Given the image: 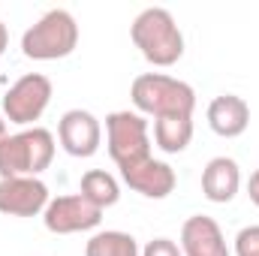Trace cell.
<instances>
[{
	"label": "cell",
	"instance_id": "cell-1",
	"mask_svg": "<svg viewBox=\"0 0 259 256\" xmlns=\"http://www.w3.org/2000/svg\"><path fill=\"white\" fill-rule=\"evenodd\" d=\"M133 46L142 52V58L154 66H172L184 55V33L175 21V15L163 6L142 9L130 24Z\"/></svg>",
	"mask_w": 259,
	"mask_h": 256
},
{
	"label": "cell",
	"instance_id": "cell-2",
	"mask_svg": "<svg viewBox=\"0 0 259 256\" xmlns=\"http://www.w3.org/2000/svg\"><path fill=\"white\" fill-rule=\"evenodd\" d=\"M130 100L142 115H151L154 121L160 118H193L196 109V91L166 72H142L133 88Z\"/></svg>",
	"mask_w": 259,
	"mask_h": 256
},
{
	"label": "cell",
	"instance_id": "cell-3",
	"mask_svg": "<svg viewBox=\"0 0 259 256\" xmlns=\"http://www.w3.org/2000/svg\"><path fill=\"white\" fill-rule=\"evenodd\" d=\"M55 160V136L46 127H24L0 142V178H39Z\"/></svg>",
	"mask_w": 259,
	"mask_h": 256
},
{
	"label": "cell",
	"instance_id": "cell-4",
	"mask_svg": "<svg viewBox=\"0 0 259 256\" xmlns=\"http://www.w3.org/2000/svg\"><path fill=\"white\" fill-rule=\"evenodd\" d=\"M75 46H78V24L66 9H49L21 36V52L30 61H61L75 52Z\"/></svg>",
	"mask_w": 259,
	"mask_h": 256
},
{
	"label": "cell",
	"instance_id": "cell-5",
	"mask_svg": "<svg viewBox=\"0 0 259 256\" xmlns=\"http://www.w3.org/2000/svg\"><path fill=\"white\" fill-rule=\"evenodd\" d=\"M106 145L109 157L118 169L136 166L151 157V133L148 121L139 112H112L106 118Z\"/></svg>",
	"mask_w": 259,
	"mask_h": 256
},
{
	"label": "cell",
	"instance_id": "cell-6",
	"mask_svg": "<svg viewBox=\"0 0 259 256\" xmlns=\"http://www.w3.org/2000/svg\"><path fill=\"white\" fill-rule=\"evenodd\" d=\"M52 103V81L42 72L21 75L3 97V118L15 127H30Z\"/></svg>",
	"mask_w": 259,
	"mask_h": 256
},
{
	"label": "cell",
	"instance_id": "cell-7",
	"mask_svg": "<svg viewBox=\"0 0 259 256\" xmlns=\"http://www.w3.org/2000/svg\"><path fill=\"white\" fill-rule=\"evenodd\" d=\"M103 220V211L97 205H91L81 193L72 196H58L46 205L42 211V223L49 232L55 235H75V232H91L97 229Z\"/></svg>",
	"mask_w": 259,
	"mask_h": 256
},
{
	"label": "cell",
	"instance_id": "cell-8",
	"mask_svg": "<svg viewBox=\"0 0 259 256\" xmlns=\"http://www.w3.org/2000/svg\"><path fill=\"white\" fill-rule=\"evenodd\" d=\"M49 202V187L39 178H0V214L6 217H36Z\"/></svg>",
	"mask_w": 259,
	"mask_h": 256
},
{
	"label": "cell",
	"instance_id": "cell-9",
	"mask_svg": "<svg viewBox=\"0 0 259 256\" xmlns=\"http://www.w3.org/2000/svg\"><path fill=\"white\" fill-rule=\"evenodd\" d=\"M58 139L64 145V151L69 157H94L100 151V142H103V127L100 121L84 112V109H69L61 115L58 121Z\"/></svg>",
	"mask_w": 259,
	"mask_h": 256
},
{
	"label": "cell",
	"instance_id": "cell-10",
	"mask_svg": "<svg viewBox=\"0 0 259 256\" xmlns=\"http://www.w3.org/2000/svg\"><path fill=\"white\" fill-rule=\"evenodd\" d=\"M121 178H124V184L130 190H136L145 199H166L169 193L175 190V184H178L175 169L169 163H163V160H154V157L121 169Z\"/></svg>",
	"mask_w": 259,
	"mask_h": 256
},
{
	"label": "cell",
	"instance_id": "cell-11",
	"mask_svg": "<svg viewBox=\"0 0 259 256\" xmlns=\"http://www.w3.org/2000/svg\"><path fill=\"white\" fill-rule=\"evenodd\" d=\"M181 253L184 256H229L223 229L217 226L214 217L193 214L181 226Z\"/></svg>",
	"mask_w": 259,
	"mask_h": 256
},
{
	"label": "cell",
	"instance_id": "cell-12",
	"mask_svg": "<svg viewBox=\"0 0 259 256\" xmlns=\"http://www.w3.org/2000/svg\"><path fill=\"white\" fill-rule=\"evenodd\" d=\"M241 190V169L232 157H214L202 169V196L214 205L232 202Z\"/></svg>",
	"mask_w": 259,
	"mask_h": 256
},
{
	"label": "cell",
	"instance_id": "cell-13",
	"mask_svg": "<svg viewBox=\"0 0 259 256\" xmlns=\"http://www.w3.org/2000/svg\"><path fill=\"white\" fill-rule=\"evenodd\" d=\"M208 127L223 139H238L250 127V106L235 94H220L208 103Z\"/></svg>",
	"mask_w": 259,
	"mask_h": 256
},
{
	"label": "cell",
	"instance_id": "cell-14",
	"mask_svg": "<svg viewBox=\"0 0 259 256\" xmlns=\"http://www.w3.org/2000/svg\"><path fill=\"white\" fill-rule=\"evenodd\" d=\"M78 193H81L91 205H97L100 211L118 205V199H121V187H118L115 175H109V172H103V169L84 172V175H81V184H78Z\"/></svg>",
	"mask_w": 259,
	"mask_h": 256
},
{
	"label": "cell",
	"instance_id": "cell-15",
	"mask_svg": "<svg viewBox=\"0 0 259 256\" xmlns=\"http://www.w3.org/2000/svg\"><path fill=\"white\" fill-rule=\"evenodd\" d=\"M154 142L166 154H181L193 142V118H160L154 121Z\"/></svg>",
	"mask_w": 259,
	"mask_h": 256
},
{
	"label": "cell",
	"instance_id": "cell-16",
	"mask_svg": "<svg viewBox=\"0 0 259 256\" xmlns=\"http://www.w3.org/2000/svg\"><path fill=\"white\" fill-rule=\"evenodd\" d=\"M84 256H142V247L130 232L106 229L91 235V241L84 244Z\"/></svg>",
	"mask_w": 259,
	"mask_h": 256
},
{
	"label": "cell",
	"instance_id": "cell-17",
	"mask_svg": "<svg viewBox=\"0 0 259 256\" xmlns=\"http://www.w3.org/2000/svg\"><path fill=\"white\" fill-rule=\"evenodd\" d=\"M235 256H259V226H244L235 235Z\"/></svg>",
	"mask_w": 259,
	"mask_h": 256
},
{
	"label": "cell",
	"instance_id": "cell-18",
	"mask_svg": "<svg viewBox=\"0 0 259 256\" xmlns=\"http://www.w3.org/2000/svg\"><path fill=\"white\" fill-rule=\"evenodd\" d=\"M142 256H184L172 238H154L142 247Z\"/></svg>",
	"mask_w": 259,
	"mask_h": 256
},
{
	"label": "cell",
	"instance_id": "cell-19",
	"mask_svg": "<svg viewBox=\"0 0 259 256\" xmlns=\"http://www.w3.org/2000/svg\"><path fill=\"white\" fill-rule=\"evenodd\" d=\"M247 196H250V202L259 208V169L250 175V181H247Z\"/></svg>",
	"mask_w": 259,
	"mask_h": 256
},
{
	"label": "cell",
	"instance_id": "cell-20",
	"mask_svg": "<svg viewBox=\"0 0 259 256\" xmlns=\"http://www.w3.org/2000/svg\"><path fill=\"white\" fill-rule=\"evenodd\" d=\"M6 46H9V30H6V24L0 21V55L6 52Z\"/></svg>",
	"mask_w": 259,
	"mask_h": 256
},
{
	"label": "cell",
	"instance_id": "cell-21",
	"mask_svg": "<svg viewBox=\"0 0 259 256\" xmlns=\"http://www.w3.org/2000/svg\"><path fill=\"white\" fill-rule=\"evenodd\" d=\"M6 136H9V127H6V118H3V115H0V142H3V139H6Z\"/></svg>",
	"mask_w": 259,
	"mask_h": 256
}]
</instances>
